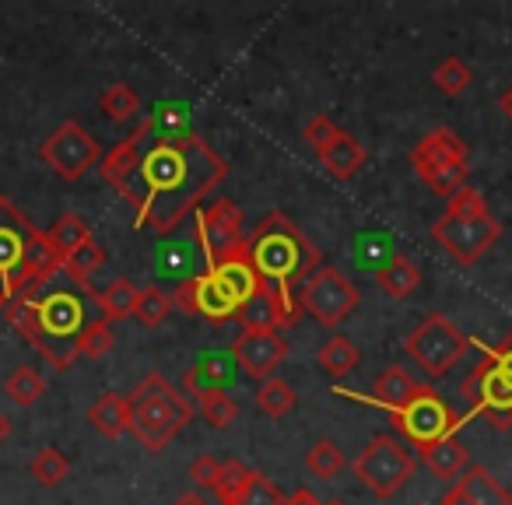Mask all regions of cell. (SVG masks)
I'll list each match as a JSON object with an SVG mask.
<instances>
[{"mask_svg": "<svg viewBox=\"0 0 512 505\" xmlns=\"http://www.w3.org/2000/svg\"><path fill=\"white\" fill-rule=\"evenodd\" d=\"M32 235L36 225L18 211L15 200L0 193V295L8 302L25 292V257Z\"/></svg>", "mask_w": 512, "mask_h": 505, "instance_id": "4fadbf2b", "label": "cell"}, {"mask_svg": "<svg viewBox=\"0 0 512 505\" xmlns=\"http://www.w3.org/2000/svg\"><path fill=\"white\" fill-rule=\"evenodd\" d=\"M169 313H172V295H165L158 285H148L141 292V299H137L134 320L141 323V327L155 330V327H162V323L169 320Z\"/></svg>", "mask_w": 512, "mask_h": 505, "instance_id": "d590c367", "label": "cell"}, {"mask_svg": "<svg viewBox=\"0 0 512 505\" xmlns=\"http://www.w3.org/2000/svg\"><path fill=\"white\" fill-rule=\"evenodd\" d=\"M4 306H8V299H4V295H0V309H4Z\"/></svg>", "mask_w": 512, "mask_h": 505, "instance_id": "c3c4849f", "label": "cell"}, {"mask_svg": "<svg viewBox=\"0 0 512 505\" xmlns=\"http://www.w3.org/2000/svg\"><path fill=\"white\" fill-rule=\"evenodd\" d=\"M39 158L53 169V176L64 183H78L88 169L102 162V144L95 134H88L81 123L67 120L39 144Z\"/></svg>", "mask_w": 512, "mask_h": 505, "instance_id": "7c38bea8", "label": "cell"}, {"mask_svg": "<svg viewBox=\"0 0 512 505\" xmlns=\"http://www.w3.org/2000/svg\"><path fill=\"white\" fill-rule=\"evenodd\" d=\"M323 505H348V502H341V498H330V502H323Z\"/></svg>", "mask_w": 512, "mask_h": 505, "instance_id": "7dc6e473", "label": "cell"}, {"mask_svg": "<svg viewBox=\"0 0 512 505\" xmlns=\"http://www.w3.org/2000/svg\"><path fill=\"white\" fill-rule=\"evenodd\" d=\"M99 109H102V116H106V120L127 123V120H134V116H137L141 99H137V92L127 85V81H116V85H109L106 92H102Z\"/></svg>", "mask_w": 512, "mask_h": 505, "instance_id": "d6a6232c", "label": "cell"}, {"mask_svg": "<svg viewBox=\"0 0 512 505\" xmlns=\"http://www.w3.org/2000/svg\"><path fill=\"white\" fill-rule=\"evenodd\" d=\"M232 365H235V362H232ZM232 365L221 362V358H214V355L200 358V362L193 365V369H186L183 390H186V393H193V397H200V393H207V390H228V386L235 383Z\"/></svg>", "mask_w": 512, "mask_h": 505, "instance_id": "d4e9b609", "label": "cell"}, {"mask_svg": "<svg viewBox=\"0 0 512 505\" xmlns=\"http://www.w3.org/2000/svg\"><path fill=\"white\" fill-rule=\"evenodd\" d=\"M155 123L141 120L116 148H109L99 162V172L137 214V228L151 232H176L200 200L228 176V162L200 134L158 137Z\"/></svg>", "mask_w": 512, "mask_h": 505, "instance_id": "6da1fadb", "label": "cell"}, {"mask_svg": "<svg viewBox=\"0 0 512 505\" xmlns=\"http://www.w3.org/2000/svg\"><path fill=\"white\" fill-rule=\"evenodd\" d=\"M418 453H421V463L432 470V477H439V481H446V484H456L463 470L470 467V449L463 446L460 435L439 439V442H432V446L418 449Z\"/></svg>", "mask_w": 512, "mask_h": 505, "instance_id": "d6986e66", "label": "cell"}, {"mask_svg": "<svg viewBox=\"0 0 512 505\" xmlns=\"http://www.w3.org/2000/svg\"><path fill=\"white\" fill-rule=\"evenodd\" d=\"M172 505H211V502L204 498V491H183Z\"/></svg>", "mask_w": 512, "mask_h": 505, "instance_id": "ee69618b", "label": "cell"}, {"mask_svg": "<svg viewBox=\"0 0 512 505\" xmlns=\"http://www.w3.org/2000/svg\"><path fill=\"white\" fill-rule=\"evenodd\" d=\"M4 393H8L11 404L18 407H32L39 397L46 393V379L39 369H32V365H18L15 372H11L8 379H4Z\"/></svg>", "mask_w": 512, "mask_h": 505, "instance_id": "f546056e", "label": "cell"}, {"mask_svg": "<svg viewBox=\"0 0 512 505\" xmlns=\"http://www.w3.org/2000/svg\"><path fill=\"white\" fill-rule=\"evenodd\" d=\"M106 249L99 246V242H85V246H78L74 253H67L64 257V271L71 274V281L78 288H85L88 295H92V278L99 274V267L106 264Z\"/></svg>", "mask_w": 512, "mask_h": 505, "instance_id": "83f0119b", "label": "cell"}, {"mask_svg": "<svg viewBox=\"0 0 512 505\" xmlns=\"http://www.w3.org/2000/svg\"><path fill=\"white\" fill-rule=\"evenodd\" d=\"M228 355L239 365L242 376L264 383L288 358V341L281 337V330H242L232 341V348H228Z\"/></svg>", "mask_w": 512, "mask_h": 505, "instance_id": "2e32d148", "label": "cell"}, {"mask_svg": "<svg viewBox=\"0 0 512 505\" xmlns=\"http://www.w3.org/2000/svg\"><path fill=\"white\" fill-rule=\"evenodd\" d=\"M246 249L260 285L278 295L288 309L302 313L299 288L320 267V249L313 246V239L288 214L271 211L246 235Z\"/></svg>", "mask_w": 512, "mask_h": 505, "instance_id": "7a4b0ae2", "label": "cell"}, {"mask_svg": "<svg viewBox=\"0 0 512 505\" xmlns=\"http://www.w3.org/2000/svg\"><path fill=\"white\" fill-rule=\"evenodd\" d=\"M302 134H306V144L313 148V155H316V151H323L337 134H341V127H337L330 116H313V120L306 123V130H302Z\"/></svg>", "mask_w": 512, "mask_h": 505, "instance_id": "b9f144b4", "label": "cell"}, {"mask_svg": "<svg viewBox=\"0 0 512 505\" xmlns=\"http://www.w3.org/2000/svg\"><path fill=\"white\" fill-rule=\"evenodd\" d=\"M221 470H225V463H221L218 456L204 453L190 463V481L197 484V491H214L221 481Z\"/></svg>", "mask_w": 512, "mask_h": 505, "instance_id": "ab89813d", "label": "cell"}, {"mask_svg": "<svg viewBox=\"0 0 512 505\" xmlns=\"http://www.w3.org/2000/svg\"><path fill=\"white\" fill-rule=\"evenodd\" d=\"M193 400H197L200 414H204V421L211 428H228L235 418H239V404H235L228 390H207V393H200V397H193Z\"/></svg>", "mask_w": 512, "mask_h": 505, "instance_id": "e575fe53", "label": "cell"}, {"mask_svg": "<svg viewBox=\"0 0 512 505\" xmlns=\"http://www.w3.org/2000/svg\"><path fill=\"white\" fill-rule=\"evenodd\" d=\"M306 467H309V474L320 477V481H334V477L348 467V460H344L341 446H337L334 439H316L313 446L306 449Z\"/></svg>", "mask_w": 512, "mask_h": 505, "instance_id": "4dcf8cb0", "label": "cell"}, {"mask_svg": "<svg viewBox=\"0 0 512 505\" xmlns=\"http://www.w3.org/2000/svg\"><path fill=\"white\" fill-rule=\"evenodd\" d=\"M4 316L25 341L36 344L39 355L57 372H67L81 358L78 341L88 320L85 306L74 292H50L36 299V288H29L4 306Z\"/></svg>", "mask_w": 512, "mask_h": 505, "instance_id": "3957f363", "label": "cell"}, {"mask_svg": "<svg viewBox=\"0 0 512 505\" xmlns=\"http://www.w3.org/2000/svg\"><path fill=\"white\" fill-rule=\"evenodd\" d=\"M92 299L99 302L102 320L120 323V320H130V316H134L137 299H141V288H137L130 278H116V281H109L102 292H92Z\"/></svg>", "mask_w": 512, "mask_h": 505, "instance_id": "cb8c5ba5", "label": "cell"}, {"mask_svg": "<svg viewBox=\"0 0 512 505\" xmlns=\"http://www.w3.org/2000/svg\"><path fill=\"white\" fill-rule=\"evenodd\" d=\"M390 418H393V428H397L400 435H407L418 449L432 446V442H439V439H449V435H456V428L467 421V418H460V414H453V407H449L432 386H425L411 404L393 411Z\"/></svg>", "mask_w": 512, "mask_h": 505, "instance_id": "5bb4252c", "label": "cell"}, {"mask_svg": "<svg viewBox=\"0 0 512 505\" xmlns=\"http://www.w3.org/2000/svg\"><path fill=\"white\" fill-rule=\"evenodd\" d=\"M432 85L439 88L442 95L456 99V95H463L474 85V71H470L460 57H446V60H439V67L432 71Z\"/></svg>", "mask_w": 512, "mask_h": 505, "instance_id": "836d02e7", "label": "cell"}, {"mask_svg": "<svg viewBox=\"0 0 512 505\" xmlns=\"http://www.w3.org/2000/svg\"><path fill=\"white\" fill-rule=\"evenodd\" d=\"M235 505H285V495H281V491L274 488L271 477L256 470L253 481H249V488L242 491V498Z\"/></svg>", "mask_w": 512, "mask_h": 505, "instance_id": "f35d334b", "label": "cell"}, {"mask_svg": "<svg viewBox=\"0 0 512 505\" xmlns=\"http://www.w3.org/2000/svg\"><path fill=\"white\" fill-rule=\"evenodd\" d=\"M260 292V278L253 271L246 242L228 249L225 257L211 260L197 278L183 281L172 292V306H179L190 316H204L207 323L221 327L228 320H239L242 306Z\"/></svg>", "mask_w": 512, "mask_h": 505, "instance_id": "277c9868", "label": "cell"}, {"mask_svg": "<svg viewBox=\"0 0 512 505\" xmlns=\"http://www.w3.org/2000/svg\"><path fill=\"white\" fill-rule=\"evenodd\" d=\"M411 165L439 197H453L470 179V148L453 127H435L411 148Z\"/></svg>", "mask_w": 512, "mask_h": 505, "instance_id": "52a82bcc", "label": "cell"}, {"mask_svg": "<svg viewBox=\"0 0 512 505\" xmlns=\"http://www.w3.org/2000/svg\"><path fill=\"white\" fill-rule=\"evenodd\" d=\"M502 235L495 214H442L432 225V239L446 249L460 267H474Z\"/></svg>", "mask_w": 512, "mask_h": 505, "instance_id": "8fae6325", "label": "cell"}, {"mask_svg": "<svg viewBox=\"0 0 512 505\" xmlns=\"http://www.w3.org/2000/svg\"><path fill=\"white\" fill-rule=\"evenodd\" d=\"M316 158H320V165L330 172V176L341 179V183H348V179H355L358 172H362V165L369 155H365V148L348 134V130H341L327 148L316 151Z\"/></svg>", "mask_w": 512, "mask_h": 505, "instance_id": "ffe728a7", "label": "cell"}, {"mask_svg": "<svg viewBox=\"0 0 512 505\" xmlns=\"http://www.w3.org/2000/svg\"><path fill=\"white\" fill-rule=\"evenodd\" d=\"M46 235H50V242L60 249V257H67V253H74L78 246L92 242V228H88V221L81 218V214H74V211L60 214V218L46 228Z\"/></svg>", "mask_w": 512, "mask_h": 505, "instance_id": "f1b7e54d", "label": "cell"}, {"mask_svg": "<svg viewBox=\"0 0 512 505\" xmlns=\"http://www.w3.org/2000/svg\"><path fill=\"white\" fill-rule=\"evenodd\" d=\"M239 323H242V330H281V327H295V323H299V313L288 309L278 295L267 292V288L260 285V292L242 306Z\"/></svg>", "mask_w": 512, "mask_h": 505, "instance_id": "ac0fdd59", "label": "cell"}, {"mask_svg": "<svg viewBox=\"0 0 512 505\" xmlns=\"http://www.w3.org/2000/svg\"><path fill=\"white\" fill-rule=\"evenodd\" d=\"M470 337L456 327L449 316L432 313L404 337V351L428 379H442L460 365V358L467 355Z\"/></svg>", "mask_w": 512, "mask_h": 505, "instance_id": "ba28073f", "label": "cell"}, {"mask_svg": "<svg viewBox=\"0 0 512 505\" xmlns=\"http://www.w3.org/2000/svg\"><path fill=\"white\" fill-rule=\"evenodd\" d=\"M113 327H109V320H92L85 323V330H81V341H78V355L81 358H106L109 351H113Z\"/></svg>", "mask_w": 512, "mask_h": 505, "instance_id": "74e56055", "label": "cell"}, {"mask_svg": "<svg viewBox=\"0 0 512 505\" xmlns=\"http://www.w3.org/2000/svg\"><path fill=\"white\" fill-rule=\"evenodd\" d=\"M253 400L267 418H285V414H292L295 407H299V393H295V386L281 376L264 379V383L256 386Z\"/></svg>", "mask_w": 512, "mask_h": 505, "instance_id": "4316f807", "label": "cell"}, {"mask_svg": "<svg viewBox=\"0 0 512 505\" xmlns=\"http://www.w3.org/2000/svg\"><path fill=\"white\" fill-rule=\"evenodd\" d=\"M88 421L106 439H120L123 432H130V400L120 397V393H102L88 411Z\"/></svg>", "mask_w": 512, "mask_h": 505, "instance_id": "603a6c76", "label": "cell"}, {"mask_svg": "<svg viewBox=\"0 0 512 505\" xmlns=\"http://www.w3.org/2000/svg\"><path fill=\"white\" fill-rule=\"evenodd\" d=\"M193 235H197L204 260L211 264V260L225 257L228 249H235L239 242H246V218H242V211H239L235 200L218 197L214 204H207L197 211Z\"/></svg>", "mask_w": 512, "mask_h": 505, "instance_id": "9a60e30c", "label": "cell"}, {"mask_svg": "<svg viewBox=\"0 0 512 505\" xmlns=\"http://www.w3.org/2000/svg\"><path fill=\"white\" fill-rule=\"evenodd\" d=\"M376 281L390 299H407V295L418 292L421 271L411 257H404V253H390V257L376 267Z\"/></svg>", "mask_w": 512, "mask_h": 505, "instance_id": "7402d4cb", "label": "cell"}, {"mask_svg": "<svg viewBox=\"0 0 512 505\" xmlns=\"http://www.w3.org/2000/svg\"><path fill=\"white\" fill-rule=\"evenodd\" d=\"M446 211L449 214H488V200L481 197V190L477 186H463V190H456L453 197L446 200Z\"/></svg>", "mask_w": 512, "mask_h": 505, "instance_id": "60d3db41", "label": "cell"}, {"mask_svg": "<svg viewBox=\"0 0 512 505\" xmlns=\"http://www.w3.org/2000/svg\"><path fill=\"white\" fill-rule=\"evenodd\" d=\"M498 109H502V116H505V120L512 123V85L505 88L502 95H498Z\"/></svg>", "mask_w": 512, "mask_h": 505, "instance_id": "f6af8a7d", "label": "cell"}, {"mask_svg": "<svg viewBox=\"0 0 512 505\" xmlns=\"http://www.w3.org/2000/svg\"><path fill=\"white\" fill-rule=\"evenodd\" d=\"M460 393L470 404V418L484 414L498 432L512 428V330L484 351L481 362L460 383Z\"/></svg>", "mask_w": 512, "mask_h": 505, "instance_id": "8992f818", "label": "cell"}, {"mask_svg": "<svg viewBox=\"0 0 512 505\" xmlns=\"http://www.w3.org/2000/svg\"><path fill=\"white\" fill-rule=\"evenodd\" d=\"M439 505H512V495L491 477L488 467L470 463L460 481L439 498Z\"/></svg>", "mask_w": 512, "mask_h": 505, "instance_id": "e0dca14e", "label": "cell"}, {"mask_svg": "<svg viewBox=\"0 0 512 505\" xmlns=\"http://www.w3.org/2000/svg\"><path fill=\"white\" fill-rule=\"evenodd\" d=\"M8 439H11V418L4 411H0V446H4Z\"/></svg>", "mask_w": 512, "mask_h": 505, "instance_id": "bcb514c9", "label": "cell"}, {"mask_svg": "<svg viewBox=\"0 0 512 505\" xmlns=\"http://www.w3.org/2000/svg\"><path fill=\"white\" fill-rule=\"evenodd\" d=\"M299 309L320 327H341L358 309V288L341 267H316L299 288Z\"/></svg>", "mask_w": 512, "mask_h": 505, "instance_id": "30bf717a", "label": "cell"}, {"mask_svg": "<svg viewBox=\"0 0 512 505\" xmlns=\"http://www.w3.org/2000/svg\"><path fill=\"white\" fill-rule=\"evenodd\" d=\"M351 467H355L358 481H362L372 495L386 502V498H393L407 481H411L418 463H414L411 449H407L397 435L383 432V435H372V439L358 449Z\"/></svg>", "mask_w": 512, "mask_h": 505, "instance_id": "9c48e42d", "label": "cell"}, {"mask_svg": "<svg viewBox=\"0 0 512 505\" xmlns=\"http://www.w3.org/2000/svg\"><path fill=\"white\" fill-rule=\"evenodd\" d=\"M358 362H362V351H358V344L351 341V337H344V334H334L320 348V355H316V365H320V369L327 372V376H334V379L351 376V372L358 369Z\"/></svg>", "mask_w": 512, "mask_h": 505, "instance_id": "484cf974", "label": "cell"}, {"mask_svg": "<svg viewBox=\"0 0 512 505\" xmlns=\"http://www.w3.org/2000/svg\"><path fill=\"white\" fill-rule=\"evenodd\" d=\"M425 390V383H418V379L407 376V369H400V365H390V369L383 372V376L372 383V393L369 400L379 407H386V411H400V407L411 404L418 393Z\"/></svg>", "mask_w": 512, "mask_h": 505, "instance_id": "44dd1931", "label": "cell"}, {"mask_svg": "<svg viewBox=\"0 0 512 505\" xmlns=\"http://www.w3.org/2000/svg\"><path fill=\"white\" fill-rule=\"evenodd\" d=\"M29 474L36 477V484H43V488H57V484H64L67 474H71V460H67L57 446H46L32 456Z\"/></svg>", "mask_w": 512, "mask_h": 505, "instance_id": "1f68e13d", "label": "cell"}, {"mask_svg": "<svg viewBox=\"0 0 512 505\" xmlns=\"http://www.w3.org/2000/svg\"><path fill=\"white\" fill-rule=\"evenodd\" d=\"M285 505H323V502L309 488H295L292 495L285 498Z\"/></svg>", "mask_w": 512, "mask_h": 505, "instance_id": "7bdbcfd3", "label": "cell"}, {"mask_svg": "<svg viewBox=\"0 0 512 505\" xmlns=\"http://www.w3.org/2000/svg\"><path fill=\"white\" fill-rule=\"evenodd\" d=\"M130 432L148 453H162L193 421V404L162 372H148L130 393Z\"/></svg>", "mask_w": 512, "mask_h": 505, "instance_id": "5b68a950", "label": "cell"}, {"mask_svg": "<svg viewBox=\"0 0 512 505\" xmlns=\"http://www.w3.org/2000/svg\"><path fill=\"white\" fill-rule=\"evenodd\" d=\"M256 470L246 467L242 460H228L225 470H221V481L218 488H214V498H218V505H235L242 498V491L249 488V481H253Z\"/></svg>", "mask_w": 512, "mask_h": 505, "instance_id": "8d00e7d4", "label": "cell"}]
</instances>
